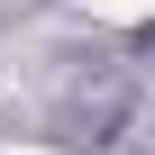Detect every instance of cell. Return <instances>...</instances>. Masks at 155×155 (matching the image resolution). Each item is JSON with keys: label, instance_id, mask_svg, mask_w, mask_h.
<instances>
[{"label": "cell", "instance_id": "1", "mask_svg": "<svg viewBox=\"0 0 155 155\" xmlns=\"http://www.w3.org/2000/svg\"><path fill=\"white\" fill-rule=\"evenodd\" d=\"M91 18H110V28H137V18H155V0H82Z\"/></svg>", "mask_w": 155, "mask_h": 155}]
</instances>
